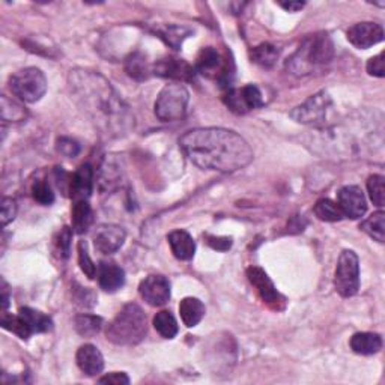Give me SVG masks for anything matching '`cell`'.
Returning <instances> with one entry per match:
<instances>
[{
    "mask_svg": "<svg viewBox=\"0 0 385 385\" xmlns=\"http://www.w3.org/2000/svg\"><path fill=\"white\" fill-rule=\"evenodd\" d=\"M280 47H277L275 44H271V42H262V44L256 46L250 56L254 63H258L262 68H273L277 60L280 58Z\"/></svg>",
    "mask_w": 385,
    "mask_h": 385,
    "instance_id": "4316f807",
    "label": "cell"
},
{
    "mask_svg": "<svg viewBox=\"0 0 385 385\" xmlns=\"http://www.w3.org/2000/svg\"><path fill=\"white\" fill-rule=\"evenodd\" d=\"M125 71L128 76L137 81H145L152 74V67L149 65L146 56L141 51H136L125 60Z\"/></svg>",
    "mask_w": 385,
    "mask_h": 385,
    "instance_id": "484cf974",
    "label": "cell"
},
{
    "mask_svg": "<svg viewBox=\"0 0 385 385\" xmlns=\"http://www.w3.org/2000/svg\"><path fill=\"white\" fill-rule=\"evenodd\" d=\"M17 216V203L14 199L5 197L2 200V211H0V217H2V224L6 226L11 221H13Z\"/></svg>",
    "mask_w": 385,
    "mask_h": 385,
    "instance_id": "60d3db41",
    "label": "cell"
},
{
    "mask_svg": "<svg viewBox=\"0 0 385 385\" xmlns=\"http://www.w3.org/2000/svg\"><path fill=\"white\" fill-rule=\"evenodd\" d=\"M179 146L190 162L203 170L232 174L253 162L249 142L226 128H195L179 138Z\"/></svg>",
    "mask_w": 385,
    "mask_h": 385,
    "instance_id": "7a4b0ae2",
    "label": "cell"
},
{
    "mask_svg": "<svg viewBox=\"0 0 385 385\" xmlns=\"http://www.w3.org/2000/svg\"><path fill=\"white\" fill-rule=\"evenodd\" d=\"M126 238V232L117 224H101L95 230L93 244L95 250L101 254H113L119 250Z\"/></svg>",
    "mask_w": 385,
    "mask_h": 385,
    "instance_id": "9a60e30c",
    "label": "cell"
},
{
    "mask_svg": "<svg viewBox=\"0 0 385 385\" xmlns=\"http://www.w3.org/2000/svg\"><path fill=\"white\" fill-rule=\"evenodd\" d=\"M93 190V169L89 163L81 164L76 174H72L70 197L74 202L89 200Z\"/></svg>",
    "mask_w": 385,
    "mask_h": 385,
    "instance_id": "ac0fdd59",
    "label": "cell"
},
{
    "mask_svg": "<svg viewBox=\"0 0 385 385\" xmlns=\"http://www.w3.org/2000/svg\"><path fill=\"white\" fill-rule=\"evenodd\" d=\"M96 274L100 287L105 292H116L125 285V271L113 262H103Z\"/></svg>",
    "mask_w": 385,
    "mask_h": 385,
    "instance_id": "44dd1931",
    "label": "cell"
},
{
    "mask_svg": "<svg viewBox=\"0 0 385 385\" xmlns=\"http://www.w3.org/2000/svg\"><path fill=\"white\" fill-rule=\"evenodd\" d=\"M26 110L23 109V105H20L14 100H9L8 96H2V121L8 122H20L26 119Z\"/></svg>",
    "mask_w": 385,
    "mask_h": 385,
    "instance_id": "836d02e7",
    "label": "cell"
},
{
    "mask_svg": "<svg viewBox=\"0 0 385 385\" xmlns=\"http://www.w3.org/2000/svg\"><path fill=\"white\" fill-rule=\"evenodd\" d=\"M155 34L159 35V38L162 39H164L167 46H170L175 50H179L181 46H183L184 39L191 35V30L184 26L172 25V26H166L163 29H157Z\"/></svg>",
    "mask_w": 385,
    "mask_h": 385,
    "instance_id": "4dcf8cb0",
    "label": "cell"
},
{
    "mask_svg": "<svg viewBox=\"0 0 385 385\" xmlns=\"http://www.w3.org/2000/svg\"><path fill=\"white\" fill-rule=\"evenodd\" d=\"M336 291L344 296H354L360 289V261L358 256L352 250H344L340 254L336 277H334Z\"/></svg>",
    "mask_w": 385,
    "mask_h": 385,
    "instance_id": "9c48e42d",
    "label": "cell"
},
{
    "mask_svg": "<svg viewBox=\"0 0 385 385\" xmlns=\"http://www.w3.org/2000/svg\"><path fill=\"white\" fill-rule=\"evenodd\" d=\"M74 327L81 337H93L103 328V318L95 315H79L74 319Z\"/></svg>",
    "mask_w": 385,
    "mask_h": 385,
    "instance_id": "1f68e13d",
    "label": "cell"
},
{
    "mask_svg": "<svg viewBox=\"0 0 385 385\" xmlns=\"http://www.w3.org/2000/svg\"><path fill=\"white\" fill-rule=\"evenodd\" d=\"M313 212L319 220L328 223H336L345 218L340 207L331 199H319L313 208Z\"/></svg>",
    "mask_w": 385,
    "mask_h": 385,
    "instance_id": "f1b7e54d",
    "label": "cell"
},
{
    "mask_svg": "<svg viewBox=\"0 0 385 385\" xmlns=\"http://www.w3.org/2000/svg\"><path fill=\"white\" fill-rule=\"evenodd\" d=\"M247 279L252 286L256 287V291H258L259 296L266 306H270L274 310L285 308V298L277 291L273 280L262 268H259V266H250V268H247Z\"/></svg>",
    "mask_w": 385,
    "mask_h": 385,
    "instance_id": "8fae6325",
    "label": "cell"
},
{
    "mask_svg": "<svg viewBox=\"0 0 385 385\" xmlns=\"http://www.w3.org/2000/svg\"><path fill=\"white\" fill-rule=\"evenodd\" d=\"M2 292H4V295H2V307H4V312H6V308H8V306H9V295H8V287H6V285H4Z\"/></svg>",
    "mask_w": 385,
    "mask_h": 385,
    "instance_id": "bcb514c9",
    "label": "cell"
},
{
    "mask_svg": "<svg viewBox=\"0 0 385 385\" xmlns=\"http://www.w3.org/2000/svg\"><path fill=\"white\" fill-rule=\"evenodd\" d=\"M360 229L366 232L370 238L378 242H384L385 240V212L377 211L372 216L360 224Z\"/></svg>",
    "mask_w": 385,
    "mask_h": 385,
    "instance_id": "83f0119b",
    "label": "cell"
},
{
    "mask_svg": "<svg viewBox=\"0 0 385 385\" xmlns=\"http://www.w3.org/2000/svg\"><path fill=\"white\" fill-rule=\"evenodd\" d=\"M367 72L373 77H385V65H384V51H381L379 55L373 56L367 62Z\"/></svg>",
    "mask_w": 385,
    "mask_h": 385,
    "instance_id": "b9f144b4",
    "label": "cell"
},
{
    "mask_svg": "<svg viewBox=\"0 0 385 385\" xmlns=\"http://www.w3.org/2000/svg\"><path fill=\"white\" fill-rule=\"evenodd\" d=\"M154 328L157 333L164 339H174L178 334V322L175 316L169 310H162L154 316Z\"/></svg>",
    "mask_w": 385,
    "mask_h": 385,
    "instance_id": "f546056e",
    "label": "cell"
},
{
    "mask_svg": "<svg viewBox=\"0 0 385 385\" xmlns=\"http://www.w3.org/2000/svg\"><path fill=\"white\" fill-rule=\"evenodd\" d=\"M71 216L72 230L79 235L86 233L93 223V212L89 205V200L74 202Z\"/></svg>",
    "mask_w": 385,
    "mask_h": 385,
    "instance_id": "d4e9b609",
    "label": "cell"
},
{
    "mask_svg": "<svg viewBox=\"0 0 385 385\" xmlns=\"http://www.w3.org/2000/svg\"><path fill=\"white\" fill-rule=\"evenodd\" d=\"M72 229L68 226H63L60 232L58 233V238L55 241L56 253L59 254L60 259H68L71 252V240H72Z\"/></svg>",
    "mask_w": 385,
    "mask_h": 385,
    "instance_id": "74e56055",
    "label": "cell"
},
{
    "mask_svg": "<svg viewBox=\"0 0 385 385\" xmlns=\"http://www.w3.org/2000/svg\"><path fill=\"white\" fill-rule=\"evenodd\" d=\"M18 315L25 319L32 334H41V333H48L53 329V320L50 316L44 315L39 310L30 308V307H21L18 310Z\"/></svg>",
    "mask_w": 385,
    "mask_h": 385,
    "instance_id": "cb8c5ba5",
    "label": "cell"
},
{
    "mask_svg": "<svg viewBox=\"0 0 385 385\" xmlns=\"http://www.w3.org/2000/svg\"><path fill=\"white\" fill-rule=\"evenodd\" d=\"M152 72L158 77L172 79L176 81H190L195 77L196 71L184 59L164 58L154 63Z\"/></svg>",
    "mask_w": 385,
    "mask_h": 385,
    "instance_id": "2e32d148",
    "label": "cell"
},
{
    "mask_svg": "<svg viewBox=\"0 0 385 385\" xmlns=\"http://www.w3.org/2000/svg\"><path fill=\"white\" fill-rule=\"evenodd\" d=\"M334 58V44L327 32H318L307 37L295 55L287 59V70L296 74V76H304V74L312 72L315 68L322 67L329 63Z\"/></svg>",
    "mask_w": 385,
    "mask_h": 385,
    "instance_id": "3957f363",
    "label": "cell"
},
{
    "mask_svg": "<svg viewBox=\"0 0 385 385\" xmlns=\"http://www.w3.org/2000/svg\"><path fill=\"white\" fill-rule=\"evenodd\" d=\"M331 107H333L331 96L328 95V92L320 91L310 96V98L304 101L301 105L295 107L291 112V117L298 124L324 126Z\"/></svg>",
    "mask_w": 385,
    "mask_h": 385,
    "instance_id": "ba28073f",
    "label": "cell"
},
{
    "mask_svg": "<svg viewBox=\"0 0 385 385\" xmlns=\"http://www.w3.org/2000/svg\"><path fill=\"white\" fill-rule=\"evenodd\" d=\"M148 333V319L143 308L130 303L125 304L121 312L115 316V319L107 327L105 336L107 340L117 346H133L141 344Z\"/></svg>",
    "mask_w": 385,
    "mask_h": 385,
    "instance_id": "277c9868",
    "label": "cell"
},
{
    "mask_svg": "<svg viewBox=\"0 0 385 385\" xmlns=\"http://www.w3.org/2000/svg\"><path fill=\"white\" fill-rule=\"evenodd\" d=\"M138 292H141V296L145 301L152 307L164 306L170 299V295H172V292H170V282L164 275L159 274L148 275L146 279H143L141 286H138Z\"/></svg>",
    "mask_w": 385,
    "mask_h": 385,
    "instance_id": "4fadbf2b",
    "label": "cell"
},
{
    "mask_svg": "<svg viewBox=\"0 0 385 385\" xmlns=\"http://www.w3.org/2000/svg\"><path fill=\"white\" fill-rule=\"evenodd\" d=\"M205 240L209 247L217 252H228L233 244L232 238L228 237H212V235H207Z\"/></svg>",
    "mask_w": 385,
    "mask_h": 385,
    "instance_id": "7bdbcfd3",
    "label": "cell"
},
{
    "mask_svg": "<svg viewBox=\"0 0 385 385\" xmlns=\"http://www.w3.org/2000/svg\"><path fill=\"white\" fill-rule=\"evenodd\" d=\"M195 71L203 77L217 81L221 88L229 89L235 77V63L230 51L221 53L216 47H203L197 55Z\"/></svg>",
    "mask_w": 385,
    "mask_h": 385,
    "instance_id": "5b68a950",
    "label": "cell"
},
{
    "mask_svg": "<svg viewBox=\"0 0 385 385\" xmlns=\"http://www.w3.org/2000/svg\"><path fill=\"white\" fill-rule=\"evenodd\" d=\"M283 9L289 11V13H298L299 9H303L306 6L304 2H280L279 4Z\"/></svg>",
    "mask_w": 385,
    "mask_h": 385,
    "instance_id": "f6af8a7d",
    "label": "cell"
},
{
    "mask_svg": "<svg viewBox=\"0 0 385 385\" xmlns=\"http://www.w3.org/2000/svg\"><path fill=\"white\" fill-rule=\"evenodd\" d=\"M351 349L358 355H373L382 348V337L378 333H355L351 337Z\"/></svg>",
    "mask_w": 385,
    "mask_h": 385,
    "instance_id": "603a6c76",
    "label": "cell"
},
{
    "mask_svg": "<svg viewBox=\"0 0 385 385\" xmlns=\"http://www.w3.org/2000/svg\"><path fill=\"white\" fill-rule=\"evenodd\" d=\"M346 37L355 48L366 50L384 41V29L373 21H363V23L351 26L346 32Z\"/></svg>",
    "mask_w": 385,
    "mask_h": 385,
    "instance_id": "5bb4252c",
    "label": "cell"
},
{
    "mask_svg": "<svg viewBox=\"0 0 385 385\" xmlns=\"http://www.w3.org/2000/svg\"><path fill=\"white\" fill-rule=\"evenodd\" d=\"M32 197H34L35 202H38L39 205L48 207L55 202V192H53L51 185L44 179H37L34 185H32Z\"/></svg>",
    "mask_w": 385,
    "mask_h": 385,
    "instance_id": "d590c367",
    "label": "cell"
},
{
    "mask_svg": "<svg viewBox=\"0 0 385 385\" xmlns=\"http://www.w3.org/2000/svg\"><path fill=\"white\" fill-rule=\"evenodd\" d=\"M2 327L6 331H9V333H13L23 340H27L30 336H34L32 334V331L29 329L27 324L25 322V319L20 315H8L6 312H4Z\"/></svg>",
    "mask_w": 385,
    "mask_h": 385,
    "instance_id": "d6a6232c",
    "label": "cell"
},
{
    "mask_svg": "<svg viewBox=\"0 0 385 385\" xmlns=\"http://www.w3.org/2000/svg\"><path fill=\"white\" fill-rule=\"evenodd\" d=\"M223 103L237 115H245L250 110L261 109L265 104L263 95L256 84H247L241 89H228L223 96Z\"/></svg>",
    "mask_w": 385,
    "mask_h": 385,
    "instance_id": "30bf717a",
    "label": "cell"
},
{
    "mask_svg": "<svg viewBox=\"0 0 385 385\" xmlns=\"http://www.w3.org/2000/svg\"><path fill=\"white\" fill-rule=\"evenodd\" d=\"M71 98L105 137H124L134 128V116L112 83L100 72L76 68L70 72Z\"/></svg>",
    "mask_w": 385,
    "mask_h": 385,
    "instance_id": "6da1fadb",
    "label": "cell"
},
{
    "mask_svg": "<svg viewBox=\"0 0 385 385\" xmlns=\"http://www.w3.org/2000/svg\"><path fill=\"white\" fill-rule=\"evenodd\" d=\"M337 205L344 216L351 220H358L367 211V202L365 192L358 185H345L337 192Z\"/></svg>",
    "mask_w": 385,
    "mask_h": 385,
    "instance_id": "7c38bea8",
    "label": "cell"
},
{
    "mask_svg": "<svg viewBox=\"0 0 385 385\" xmlns=\"http://www.w3.org/2000/svg\"><path fill=\"white\" fill-rule=\"evenodd\" d=\"M100 384H113V385H128L130 384V378L124 372H113L98 379Z\"/></svg>",
    "mask_w": 385,
    "mask_h": 385,
    "instance_id": "ee69618b",
    "label": "cell"
},
{
    "mask_svg": "<svg viewBox=\"0 0 385 385\" xmlns=\"http://www.w3.org/2000/svg\"><path fill=\"white\" fill-rule=\"evenodd\" d=\"M74 303H76L79 307L89 308V307L95 306L96 296L91 291V289L79 287V289H74Z\"/></svg>",
    "mask_w": 385,
    "mask_h": 385,
    "instance_id": "ab89813d",
    "label": "cell"
},
{
    "mask_svg": "<svg viewBox=\"0 0 385 385\" xmlns=\"http://www.w3.org/2000/svg\"><path fill=\"white\" fill-rule=\"evenodd\" d=\"M58 152L67 158H74L80 154V145L71 137H59L56 142Z\"/></svg>",
    "mask_w": 385,
    "mask_h": 385,
    "instance_id": "f35d334b",
    "label": "cell"
},
{
    "mask_svg": "<svg viewBox=\"0 0 385 385\" xmlns=\"http://www.w3.org/2000/svg\"><path fill=\"white\" fill-rule=\"evenodd\" d=\"M205 304H203L199 298L187 296L179 303V315L185 327L192 328L196 327L200 320L205 316Z\"/></svg>",
    "mask_w": 385,
    "mask_h": 385,
    "instance_id": "7402d4cb",
    "label": "cell"
},
{
    "mask_svg": "<svg viewBox=\"0 0 385 385\" xmlns=\"http://www.w3.org/2000/svg\"><path fill=\"white\" fill-rule=\"evenodd\" d=\"M9 89L20 101L37 103L47 92V79L39 68L29 67L11 76Z\"/></svg>",
    "mask_w": 385,
    "mask_h": 385,
    "instance_id": "52a82bcc",
    "label": "cell"
},
{
    "mask_svg": "<svg viewBox=\"0 0 385 385\" xmlns=\"http://www.w3.org/2000/svg\"><path fill=\"white\" fill-rule=\"evenodd\" d=\"M76 361L79 369L88 377L100 375L104 369V357L101 354V351L89 344L79 348Z\"/></svg>",
    "mask_w": 385,
    "mask_h": 385,
    "instance_id": "d6986e66",
    "label": "cell"
},
{
    "mask_svg": "<svg viewBox=\"0 0 385 385\" xmlns=\"http://www.w3.org/2000/svg\"><path fill=\"white\" fill-rule=\"evenodd\" d=\"M190 101L188 89L181 83H170L158 93L154 105L155 116L163 122L183 119Z\"/></svg>",
    "mask_w": 385,
    "mask_h": 385,
    "instance_id": "8992f818",
    "label": "cell"
},
{
    "mask_svg": "<svg viewBox=\"0 0 385 385\" xmlns=\"http://www.w3.org/2000/svg\"><path fill=\"white\" fill-rule=\"evenodd\" d=\"M124 179V167L116 155H105L98 170V185L104 192H112L119 188Z\"/></svg>",
    "mask_w": 385,
    "mask_h": 385,
    "instance_id": "e0dca14e",
    "label": "cell"
},
{
    "mask_svg": "<svg viewBox=\"0 0 385 385\" xmlns=\"http://www.w3.org/2000/svg\"><path fill=\"white\" fill-rule=\"evenodd\" d=\"M77 253H79V265H80L81 271L84 273V275H86L88 279H91V280L95 279L96 271H98V270H96V265L91 259L86 241H79V244H77Z\"/></svg>",
    "mask_w": 385,
    "mask_h": 385,
    "instance_id": "8d00e7d4",
    "label": "cell"
},
{
    "mask_svg": "<svg viewBox=\"0 0 385 385\" xmlns=\"http://www.w3.org/2000/svg\"><path fill=\"white\" fill-rule=\"evenodd\" d=\"M170 249L176 259L179 261H191L196 253V242L187 230L178 229L169 233L167 237Z\"/></svg>",
    "mask_w": 385,
    "mask_h": 385,
    "instance_id": "ffe728a7",
    "label": "cell"
},
{
    "mask_svg": "<svg viewBox=\"0 0 385 385\" xmlns=\"http://www.w3.org/2000/svg\"><path fill=\"white\" fill-rule=\"evenodd\" d=\"M385 178L382 175H372L367 179V191L370 200L373 202V205L382 208L385 203Z\"/></svg>",
    "mask_w": 385,
    "mask_h": 385,
    "instance_id": "e575fe53",
    "label": "cell"
}]
</instances>
